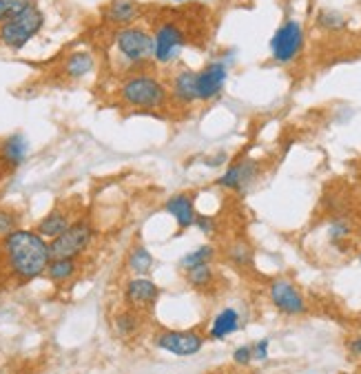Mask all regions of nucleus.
I'll return each instance as SVG.
<instances>
[{
  "label": "nucleus",
  "mask_w": 361,
  "mask_h": 374,
  "mask_svg": "<svg viewBox=\"0 0 361 374\" xmlns=\"http://www.w3.org/2000/svg\"><path fill=\"white\" fill-rule=\"evenodd\" d=\"M0 248L5 266L18 284H29L43 277L51 261L49 241L29 229H16L9 233L0 241Z\"/></svg>",
  "instance_id": "f257e3e1"
},
{
  "label": "nucleus",
  "mask_w": 361,
  "mask_h": 374,
  "mask_svg": "<svg viewBox=\"0 0 361 374\" xmlns=\"http://www.w3.org/2000/svg\"><path fill=\"white\" fill-rule=\"evenodd\" d=\"M118 96L122 104L140 109V111H157L169 104V89L157 76L147 71H133L129 73L122 84Z\"/></svg>",
  "instance_id": "f03ea898"
},
{
  "label": "nucleus",
  "mask_w": 361,
  "mask_h": 374,
  "mask_svg": "<svg viewBox=\"0 0 361 374\" xmlns=\"http://www.w3.org/2000/svg\"><path fill=\"white\" fill-rule=\"evenodd\" d=\"M113 49L124 69H135L153 62V33L142 25L120 27L113 35Z\"/></svg>",
  "instance_id": "7ed1b4c3"
},
{
  "label": "nucleus",
  "mask_w": 361,
  "mask_h": 374,
  "mask_svg": "<svg viewBox=\"0 0 361 374\" xmlns=\"http://www.w3.org/2000/svg\"><path fill=\"white\" fill-rule=\"evenodd\" d=\"M43 27L45 11L35 0H31L23 11H18L7 23L0 25V45L9 51H21L43 31Z\"/></svg>",
  "instance_id": "20e7f679"
},
{
  "label": "nucleus",
  "mask_w": 361,
  "mask_h": 374,
  "mask_svg": "<svg viewBox=\"0 0 361 374\" xmlns=\"http://www.w3.org/2000/svg\"><path fill=\"white\" fill-rule=\"evenodd\" d=\"M94 239H96L94 221L89 217H76L65 233H60L58 237H53L49 241L51 259H58V257L78 259L82 253L89 251V246L94 244Z\"/></svg>",
  "instance_id": "39448f33"
},
{
  "label": "nucleus",
  "mask_w": 361,
  "mask_h": 374,
  "mask_svg": "<svg viewBox=\"0 0 361 374\" xmlns=\"http://www.w3.org/2000/svg\"><path fill=\"white\" fill-rule=\"evenodd\" d=\"M187 45V33L177 23H162L153 31V62L173 65L182 55Z\"/></svg>",
  "instance_id": "423d86ee"
},
{
  "label": "nucleus",
  "mask_w": 361,
  "mask_h": 374,
  "mask_svg": "<svg viewBox=\"0 0 361 374\" xmlns=\"http://www.w3.org/2000/svg\"><path fill=\"white\" fill-rule=\"evenodd\" d=\"M304 49V27L299 21H286L270 38V55L277 65H291Z\"/></svg>",
  "instance_id": "0eeeda50"
},
{
  "label": "nucleus",
  "mask_w": 361,
  "mask_h": 374,
  "mask_svg": "<svg viewBox=\"0 0 361 374\" xmlns=\"http://www.w3.org/2000/svg\"><path fill=\"white\" fill-rule=\"evenodd\" d=\"M228 55H222L220 60H211L206 67L195 71L197 100L200 102H211L222 93V89L228 80V67H231Z\"/></svg>",
  "instance_id": "6e6552de"
},
{
  "label": "nucleus",
  "mask_w": 361,
  "mask_h": 374,
  "mask_svg": "<svg viewBox=\"0 0 361 374\" xmlns=\"http://www.w3.org/2000/svg\"><path fill=\"white\" fill-rule=\"evenodd\" d=\"M155 348L175 357H193L204 348V336L197 330H162L155 336Z\"/></svg>",
  "instance_id": "1a4fd4ad"
},
{
  "label": "nucleus",
  "mask_w": 361,
  "mask_h": 374,
  "mask_svg": "<svg viewBox=\"0 0 361 374\" xmlns=\"http://www.w3.org/2000/svg\"><path fill=\"white\" fill-rule=\"evenodd\" d=\"M268 297H270V304L286 317H301L309 310L306 308L304 295L291 282H286V279H275L268 288Z\"/></svg>",
  "instance_id": "9d476101"
},
{
  "label": "nucleus",
  "mask_w": 361,
  "mask_h": 374,
  "mask_svg": "<svg viewBox=\"0 0 361 374\" xmlns=\"http://www.w3.org/2000/svg\"><path fill=\"white\" fill-rule=\"evenodd\" d=\"M257 173H260V164L255 160H250V158H244V160H238L235 164H231L215 184L222 186V189L242 193L252 184V180L257 177Z\"/></svg>",
  "instance_id": "9b49d317"
},
{
  "label": "nucleus",
  "mask_w": 361,
  "mask_h": 374,
  "mask_svg": "<svg viewBox=\"0 0 361 374\" xmlns=\"http://www.w3.org/2000/svg\"><path fill=\"white\" fill-rule=\"evenodd\" d=\"M157 297H160V286L153 279H147V277H133L124 286V299L133 310L151 308L157 302Z\"/></svg>",
  "instance_id": "f8f14e48"
},
{
  "label": "nucleus",
  "mask_w": 361,
  "mask_h": 374,
  "mask_svg": "<svg viewBox=\"0 0 361 374\" xmlns=\"http://www.w3.org/2000/svg\"><path fill=\"white\" fill-rule=\"evenodd\" d=\"M165 211L175 219L179 231H187V229L195 226L197 211H195L193 195H189V193H175V195H171L165 202Z\"/></svg>",
  "instance_id": "ddd939ff"
},
{
  "label": "nucleus",
  "mask_w": 361,
  "mask_h": 374,
  "mask_svg": "<svg viewBox=\"0 0 361 374\" xmlns=\"http://www.w3.org/2000/svg\"><path fill=\"white\" fill-rule=\"evenodd\" d=\"M29 155V142L23 133H11L0 142V164H3L7 171H16L27 162Z\"/></svg>",
  "instance_id": "4468645a"
},
{
  "label": "nucleus",
  "mask_w": 361,
  "mask_h": 374,
  "mask_svg": "<svg viewBox=\"0 0 361 374\" xmlns=\"http://www.w3.org/2000/svg\"><path fill=\"white\" fill-rule=\"evenodd\" d=\"M74 213H71L69 207H62V204H56L40 221H38V226H35V233L43 235L47 241H51L53 237H58L60 233H65L69 226H71V221H74Z\"/></svg>",
  "instance_id": "2eb2a0df"
},
{
  "label": "nucleus",
  "mask_w": 361,
  "mask_h": 374,
  "mask_svg": "<svg viewBox=\"0 0 361 374\" xmlns=\"http://www.w3.org/2000/svg\"><path fill=\"white\" fill-rule=\"evenodd\" d=\"M104 21L113 27H129L138 21L140 16V5L135 0H109L102 9Z\"/></svg>",
  "instance_id": "dca6fc26"
},
{
  "label": "nucleus",
  "mask_w": 361,
  "mask_h": 374,
  "mask_svg": "<svg viewBox=\"0 0 361 374\" xmlns=\"http://www.w3.org/2000/svg\"><path fill=\"white\" fill-rule=\"evenodd\" d=\"M94 69H96V58H94V53L87 49L71 51L62 62V73L69 80H82Z\"/></svg>",
  "instance_id": "f3484780"
},
{
  "label": "nucleus",
  "mask_w": 361,
  "mask_h": 374,
  "mask_svg": "<svg viewBox=\"0 0 361 374\" xmlns=\"http://www.w3.org/2000/svg\"><path fill=\"white\" fill-rule=\"evenodd\" d=\"M240 324H242V317L235 308H222L215 314V319L209 328V336L213 341H224L240 330Z\"/></svg>",
  "instance_id": "a211bd4d"
},
{
  "label": "nucleus",
  "mask_w": 361,
  "mask_h": 374,
  "mask_svg": "<svg viewBox=\"0 0 361 374\" xmlns=\"http://www.w3.org/2000/svg\"><path fill=\"white\" fill-rule=\"evenodd\" d=\"M171 96L177 104H193L197 102V87H195V71L179 69L171 80Z\"/></svg>",
  "instance_id": "6ab92c4d"
},
{
  "label": "nucleus",
  "mask_w": 361,
  "mask_h": 374,
  "mask_svg": "<svg viewBox=\"0 0 361 374\" xmlns=\"http://www.w3.org/2000/svg\"><path fill=\"white\" fill-rule=\"evenodd\" d=\"M78 273V259H71V257H58V259H51L49 266L45 270V277L49 279L51 284L62 286L67 282L76 277Z\"/></svg>",
  "instance_id": "aec40b11"
},
{
  "label": "nucleus",
  "mask_w": 361,
  "mask_h": 374,
  "mask_svg": "<svg viewBox=\"0 0 361 374\" xmlns=\"http://www.w3.org/2000/svg\"><path fill=\"white\" fill-rule=\"evenodd\" d=\"M126 264H129L131 273L135 277H147L153 266H155V259L153 255L149 253L147 246H142V244H135L131 251H129V257H126Z\"/></svg>",
  "instance_id": "412c9836"
},
{
  "label": "nucleus",
  "mask_w": 361,
  "mask_h": 374,
  "mask_svg": "<svg viewBox=\"0 0 361 374\" xmlns=\"http://www.w3.org/2000/svg\"><path fill=\"white\" fill-rule=\"evenodd\" d=\"M113 328H116V334L122 336V339H129V336L138 334L140 328H142V321H140L138 310H133V308L120 310V312L113 317Z\"/></svg>",
  "instance_id": "4be33fe9"
},
{
  "label": "nucleus",
  "mask_w": 361,
  "mask_h": 374,
  "mask_svg": "<svg viewBox=\"0 0 361 374\" xmlns=\"http://www.w3.org/2000/svg\"><path fill=\"white\" fill-rule=\"evenodd\" d=\"M184 279L187 284L195 290H206L213 279H215V273L211 268V264H202V266H193V268H187L184 270Z\"/></svg>",
  "instance_id": "5701e85b"
},
{
  "label": "nucleus",
  "mask_w": 361,
  "mask_h": 374,
  "mask_svg": "<svg viewBox=\"0 0 361 374\" xmlns=\"http://www.w3.org/2000/svg\"><path fill=\"white\" fill-rule=\"evenodd\" d=\"M213 259H215V248L211 244H202V246H197L195 251L187 253L182 259H179V268L187 270V268H193V266L211 264Z\"/></svg>",
  "instance_id": "b1692460"
},
{
  "label": "nucleus",
  "mask_w": 361,
  "mask_h": 374,
  "mask_svg": "<svg viewBox=\"0 0 361 374\" xmlns=\"http://www.w3.org/2000/svg\"><path fill=\"white\" fill-rule=\"evenodd\" d=\"M317 25L321 29H328V31H337V29H344L346 27V18L341 16L339 11H331V9H321L317 16Z\"/></svg>",
  "instance_id": "393cba45"
},
{
  "label": "nucleus",
  "mask_w": 361,
  "mask_h": 374,
  "mask_svg": "<svg viewBox=\"0 0 361 374\" xmlns=\"http://www.w3.org/2000/svg\"><path fill=\"white\" fill-rule=\"evenodd\" d=\"M16 229H21V215L11 209H0V239H5Z\"/></svg>",
  "instance_id": "a878e982"
},
{
  "label": "nucleus",
  "mask_w": 361,
  "mask_h": 374,
  "mask_svg": "<svg viewBox=\"0 0 361 374\" xmlns=\"http://www.w3.org/2000/svg\"><path fill=\"white\" fill-rule=\"evenodd\" d=\"M228 259L233 261V264H238V266H250L252 253H250L248 244H244V241H238V244H233V246H231V251H228Z\"/></svg>",
  "instance_id": "bb28decb"
},
{
  "label": "nucleus",
  "mask_w": 361,
  "mask_h": 374,
  "mask_svg": "<svg viewBox=\"0 0 361 374\" xmlns=\"http://www.w3.org/2000/svg\"><path fill=\"white\" fill-rule=\"evenodd\" d=\"M31 0H0V25L7 23L18 11H23Z\"/></svg>",
  "instance_id": "cd10ccee"
},
{
  "label": "nucleus",
  "mask_w": 361,
  "mask_h": 374,
  "mask_svg": "<svg viewBox=\"0 0 361 374\" xmlns=\"http://www.w3.org/2000/svg\"><path fill=\"white\" fill-rule=\"evenodd\" d=\"M350 233H352V226H350L348 221H344V219L333 221L331 229H328V237H331L333 244H337V241H344Z\"/></svg>",
  "instance_id": "c85d7f7f"
},
{
  "label": "nucleus",
  "mask_w": 361,
  "mask_h": 374,
  "mask_svg": "<svg viewBox=\"0 0 361 374\" xmlns=\"http://www.w3.org/2000/svg\"><path fill=\"white\" fill-rule=\"evenodd\" d=\"M195 226L204 235H213L215 233V219L211 215H197L195 217Z\"/></svg>",
  "instance_id": "c756f323"
},
{
  "label": "nucleus",
  "mask_w": 361,
  "mask_h": 374,
  "mask_svg": "<svg viewBox=\"0 0 361 374\" xmlns=\"http://www.w3.org/2000/svg\"><path fill=\"white\" fill-rule=\"evenodd\" d=\"M233 361L238 365H250L252 361V348L250 346H240L235 352H233Z\"/></svg>",
  "instance_id": "7c9ffc66"
},
{
  "label": "nucleus",
  "mask_w": 361,
  "mask_h": 374,
  "mask_svg": "<svg viewBox=\"0 0 361 374\" xmlns=\"http://www.w3.org/2000/svg\"><path fill=\"white\" fill-rule=\"evenodd\" d=\"M268 346H270L268 339H260L255 346H250L252 348V361H266L268 359Z\"/></svg>",
  "instance_id": "2f4dec72"
},
{
  "label": "nucleus",
  "mask_w": 361,
  "mask_h": 374,
  "mask_svg": "<svg viewBox=\"0 0 361 374\" xmlns=\"http://www.w3.org/2000/svg\"><path fill=\"white\" fill-rule=\"evenodd\" d=\"M348 352L352 354V357H361V334L348 341Z\"/></svg>",
  "instance_id": "473e14b6"
},
{
  "label": "nucleus",
  "mask_w": 361,
  "mask_h": 374,
  "mask_svg": "<svg viewBox=\"0 0 361 374\" xmlns=\"http://www.w3.org/2000/svg\"><path fill=\"white\" fill-rule=\"evenodd\" d=\"M226 160H228V155H226V153H218L215 158H206V160H204V164H206V166H222Z\"/></svg>",
  "instance_id": "72a5a7b5"
},
{
  "label": "nucleus",
  "mask_w": 361,
  "mask_h": 374,
  "mask_svg": "<svg viewBox=\"0 0 361 374\" xmlns=\"http://www.w3.org/2000/svg\"><path fill=\"white\" fill-rule=\"evenodd\" d=\"M0 259H3V248H0Z\"/></svg>",
  "instance_id": "f704fd0d"
},
{
  "label": "nucleus",
  "mask_w": 361,
  "mask_h": 374,
  "mask_svg": "<svg viewBox=\"0 0 361 374\" xmlns=\"http://www.w3.org/2000/svg\"><path fill=\"white\" fill-rule=\"evenodd\" d=\"M359 264H361V255H359Z\"/></svg>",
  "instance_id": "c9c22d12"
}]
</instances>
